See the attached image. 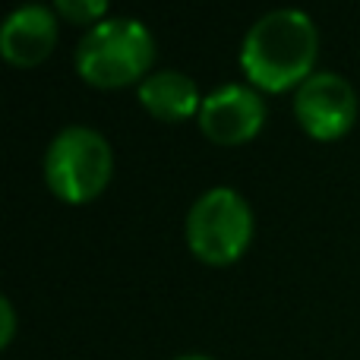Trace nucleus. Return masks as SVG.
<instances>
[{
  "label": "nucleus",
  "instance_id": "1",
  "mask_svg": "<svg viewBox=\"0 0 360 360\" xmlns=\"http://www.w3.org/2000/svg\"><path fill=\"white\" fill-rule=\"evenodd\" d=\"M319 32L310 13L281 6L259 16L240 44V67L262 92H297L316 73Z\"/></svg>",
  "mask_w": 360,
  "mask_h": 360
},
{
  "label": "nucleus",
  "instance_id": "2",
  "mask_svg": "<svg viewBox=\"0 0 360 360\" xmlns=\"http://www.w3.org/2000/svg\"><path fill=\"white\" fill-rule=\"evenodd\" d=\"M155 60V38L143 19L108 16L82 32L76 44V73L95 89H124L143 82Z\"/></svg>",
  "mask_w": 360,
  "mask_h": 360
},
{
  "label": "nucleus",
  "instance_id": "3",
  "mask_svg": "<svg viewBox=\"0 0 360 360\" xmlns=\"http://www.w3.org/2000/svg\"><path fill=\"white\" fill-rule=\"evenodd\" d=\"M44 184L60 202L86 205L105 193L114 177L111 143L98 130L70 124L44 149Z\"/></svg>",
  "mask_w": 360,
  "mask_h": 360
},
{
  "label": "nucleus",
  "instance_id": "4",
  "mask_svg": "<svg viewBox=\"0 0 360 360\" xmlns=\"http://www.w3.org/2000/svg\"><path fill=\"white\" fill-rule=\"evenodd\" d=\"M186 247L205 266H231L253 240V209L234 186H212L186 212Z\"/></svg>",
  "mask_w": 360,
  "mask_h": 360
},
{
  "label": "nucleus",
  "instance_id": "5",
  "mask_svg": "<svg viewBox=\"0 0 360 360\" xmlns=\"http://www.w3.org/2000/svg\"><path fill=\"white\" fill-rule=\"evenodd\" d=\"M294 117L307 136L332 143L342 139L357 120V92L335 70H316L294 92Z\"/></svg>",
  "mask_w": 360,
  "mask_h": 360
},
{
  "label": "nucleus",
  "instance_id": "6",
  "mask_svg": "<svg viewBox=\"0 0 360 360\" xmlns=\"http://www.w3.org/2000/svg\"><path fill=\"white\" fill-rule=\"evenodd\" d=\"M266 114V101L253 86L224 82L202 98L196 124L215 146H243L262 133Z\"/></svg>",
  "mask_w": 360,
  "mask_h": 360
},
{
  "label": "nucleus",
  "instance_id": "7",
  "mask_svg": "<svg viewBox=\"0 0 360 360\" xmlns=\"http://www.w3.org/2000/svg\"><path fill=\"white\" fill-rule=\"evenodd\" d=\"M57 48V10L44 4L16 6L0 25V54L13 67H38Z\"/></svg>",
  "mask_w": 360,
  "mask_h": 360
},
{
  "label": "nucleus",
  "instance_id": "8",
  "mask_svg": "<svg viewBox=\"0 0 360 360\" xmlns=\"http://www.w3.org/2000/svg\"><path fill=\"white\" fill-rule=\"evenodd\" d=\"M202 98L205 95H199V86L184 70H155L139 82V105L162 124L199 117Z\"/></svg>",
  "mask_w": 360,
  "mask_h": 360
},
{
  "label": "nucleus",
  "instance_id": "9",
  "mask_svg": "<svg viewBox=\"0 0 360 360\" xmlns=\"http://www.w3.org/2000/svg\"><path fill=\"white\" fill-rule=\"evenodd\" d=\"M54 10L60 13L63 19H70V22H76V25H86V29H92L95 22L108 19L105 0H57Z\"/></svg>",
  "mask_w": 360,
  "mask_h": 360
},
{
  "label": "nucleus",
  "instance_id": "10",
  "mask_svg": "<svg viewBox=\"0 0 360 360\" xmlns=\"http://www.w3.org/2000/svg\"><path fill=\"white\" fill-rule=\"evenodd\" d=\"M13 332H16V313H13V300H0V345L13 342Z\"/></svg>",
  "mask_w": 360,
  "mask_h": 360
},
{
  "label": "nucleus",
  "instance_id": "11",
  "mask_svg": "<svg viewBox=\"0 0 360 360\" xmlns=\"http://www.w3.org/2000/svg\"><path fill=\"white\" fill-rule=\"evenodd\" d=\"M174 360H215V357H209V354H180Z\"/></svg>",
  "mask_w": 360,
  "mask_h": 360
}]
</instances>
